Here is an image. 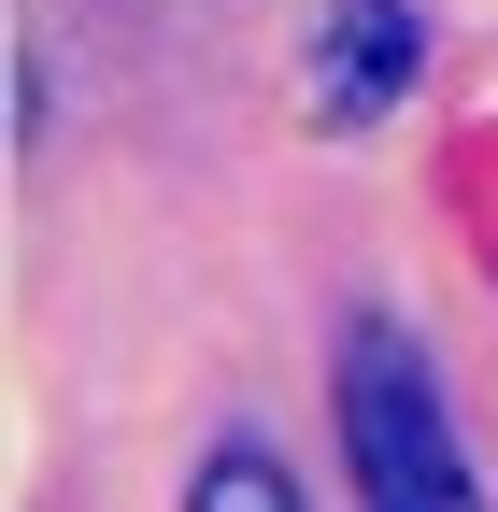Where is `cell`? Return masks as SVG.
I'll return each instance as SVG.
<instances>
[{
	"label": "cell",
	"mask_w": 498,
	"mask_h": 512,
	"mask_svg": "<svg viewBox=\"0 0 498 512\" xmlns=\"http://www.w3.org/2000/svg\"><path fill=\"white\" fill-rule=\"evenodd\" d=\"M200 512H299V484H285L271 456H214V470H200Z\"/></svg>",
	"instance_id": "cell-3"
},
{
	"label": "cell",
	"mask_w": 498,
	"mask_h": 512,
	"mask_svg": "<svg viewBox=\"0 0 498 512\" xmlns=\"http://www.w3.org/2000/svg\"><path fill=\"white\" fill-rule=\"evenodd\" d=\"M413 72H427V29H413V0H342V15H328L314 114H328V128H356V114H385Z\"/></svg>",
	"instance_id": "cell-2"
},
{
	"label": "cell",
	"mask_w": 498,
	"mask_h": 512,
	"mask_svg": "<svg viewBox=\"0 0 498 512\" xmlns=\"http://www.w3.org/2000/svg\"><path fill=\"white\" fill-rule=\"evenodd\" d=\"M342 456H356V498L370 512H484L442 399H427V356L385 328V313L342 342Z\"/></svg>",
	"instance_id": "cell-1"
}]
</instances>
